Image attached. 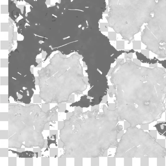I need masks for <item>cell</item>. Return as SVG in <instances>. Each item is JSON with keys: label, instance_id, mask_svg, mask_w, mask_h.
I'll list each match as a JSON object with an SVG mask.
<instances>
[{"label": "cell", "instance_id": "obj_9", "mask_svg": "<svg viewBox=\"0 0 166 166\" xmlns=\"http://www.w3.org/2000/svg\"><path fill=\"white\" fill-rule=\"evenodd\" d=\"M88 79L87 77L84 76V82H85V83H86L87 86L90 85V84H89V83H88Z\"/></svg>", "mask_w": 166, "mask_h": 166}, {"label": "cell", "instance_id": "obj_8", "mask_svg": "<svg viewBox=\"0 0 166 166\" xmlns=\"http://www.w3.org/2000/svg\"><path fill=\"white\" fill-rule=\"evenodd\" d=\"M141 129L143 130H149V124L141 125Z\"/></svg>", "mask_w": 166, "mask_h": 166}, {"label": "cell", "instance_id": "obj_10", "mask_svg": "<svg viewBox=\"0 0 166 166\" xmlns=\"http://www.w3.org/2000/svg\"><path fill=\"white\" fill-rule=\"evenodd\" d=\"M113 69H114V68H110L109 71L108 73V77L111 76V73L112 72V71Z\"/></svg>", "mask_w": 166, "mask_h": 166}, {"label": "cell", "instance_id": "obj_4", "mask_svg": "<svg viewBox=\"0 0 166 166\" xmlns=\"http://www.w3.org/2000/svg\"><path fill=\"white\" fill-rule=\"evenodd\" d=\"M160 108H159V109H163V108H162V107H163V106H162L161 107L160 106ZM160 109H159L154 114H153V115L152 116H151V117H149L150 118V119L151 120H152L153 119V118H154V117H156L158 115H159V114H160V113L161 112V111L162 110ZM148 119L149 120H150V118L149 117ZM147 120V118H146ZM145 120H142L141 121L139 122H138V123H134V124H131V126H137V125H141L143 123H144L145 122Z\"/></svg>", "mask_w": 166, "mask_h": 166}, {"label": "cell", "instance_id": "obj_6", "mask_svg": "<svg viewBox=\"0 0 166 166\" xmlns=\"http://www.w3.org/2000/svg\"><path fill=\"white\" fill-rule=\"evenodd\" d=\"M125 42L124 41H117V49L124 50Z\"/></svg>", "mask_w": 166, "mask_h": 166}, {"label": "cell", "instance_id": "obj_1", "mask_svg": "<svg viewBox=\"0 0 166 166\" xmlns=\"http://www.w3.org/2000/svg\"><path fill=\"white\" fill-rule=\"evenodd\" d=\"M117 59L110 80L116 102H124L158 94L163 85L159 69L141 67L131 59Z\"/></svg>", "mask_w": 166, "mask_h": 166}, {"label": "cell", "instance_id": "obj_13", "mask_svg": "<svg viewBox=\"0 0 166 166\" xmlns=\"http://www.w3.org/2000/svg\"><path fill=\"white\" fill-rule=\"evenodd\" d=\"M163 124L166 125V122H163Z\"/></svg>", "mask_w": 166, "mask_h": 166}, {"label": "cell", "instance_id": "obj_15", "mask_svg": "<svg viewBox=\"0 0 166 166\" xmlns=\"http://www.w3.org/2000/svg\"><path fill=\"white\" fill-rule=\"evenodd\" d=\"M165 156L166 157V155H165Z\"/></svg>", "mask_w": 166, "mask_h": 166}, {"label": "cell", "instance_id": "obj_14", "mask_svg": "<svg viewBox=\"0 0 166 166\" xmlns=\"http://www.w3.org/2000/svg\"><path fill=\"white\" fill-rule=\"evenodd\" d=\"M165 114H166V112L165 113Z\"/></svg>", "mask_w": 166, "mask_h": 166}, {"label": "cell", "instance_id": "obj_2", "mask_svg": "<svg viewBox=\"0 0 166 166\" xmlns=\"http://www.w3.org/2000/svg\"><path fill=\"white\" fill-rule=\"evenodd\" d=\"M119 116L115 109L103 114H81L77 119V153L80 157H95L116 142Z\"/></svg>", "mask_w": 166, "mask_h": 166}, {"label": "cell", "instance_id": "obj_7", "mask_svg": "<svg viewBox=\"0 0 166 166\" xmlns=\"http://www.w3.org/2000/svg\"><path fill=\"white\" fill-rule=\"evenodd\" d=\"M149 134L153 138L157 139V131L156 130L149 131Z\"/></svg>", "mask_w": 166, "mask_h": 166}, {"label": "cell", "instance_id": "obj_11", "mask_svg": "<svg viewBox=\"0 0 166 166\" xmlns=\"http://www.w3.org/2000/svg\"><path fill=\"white\" fill-rule=\"evenodd\" d=\"M83 67L84 68H87V66H86V63L84 61L83 62Z\"/></svg>", "mask_w": 166, "mask_h": 166}, {"label": "cell", "instance_id": "obj_5", "mask_svg": "<svg viewBox=\"0 0 166 166\" xmlns=\"http://www.w3.org/2000/svg\"><path fill=\"white\" fill-rule=\"evenodd\" d=\"M163 122L158 123L154 126L161 135L163 134L166 131V125H163Z\"/></svg>", "mask_w": 166, "mask_h": 166}, {"label": "cell", "instance_id": "obj_12", "mask_svg": "<svg viewBox=\"0 0 166 166\" xmlns=\"http://www.w3.org/2000/svg\"><path fill=\"white\" fill-rule=\"evenodd\" d=\"M164 136H165L166 137V131L163 134Z\"/></svg>", "mask_w": 166, "mask_h": 166}, {"label": "cell", "instance_id": "obj_3", "mask_svg": "<svg viewBox=\"0 0 166 166\" xmlns=\"http://www.w3.org/2000/svg\"><path fill=\"white\" fill-rule=\"evenodd\" d=\"M142 130L135 127L129 128L118 144L115 156L125 158L145 156L149 149V139H144L145 132L142 131Z\"/></svg>", "mask_w": 166, "mask_h": 166}]
</instances>
